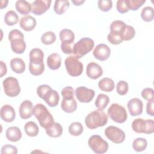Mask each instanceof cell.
<instances>
[{
	"label": "cell",
	"instance_id": "obj_37",
	"mask_svg": "<svg viewBox=\"0 0 154 154\" xmlns=\"http://www.w3.org/2000/svg\"><path fill=\"white\" fill-rule=\"evenodd\" d=\"M29 70L31 74L34 76L40 75L43 73L45 70V64L44 63L36 64L29 63Z\"/></svg>",
	"mask_w": 154,
	"mask_h": 154
},
{
	"label": "cell",
	"instance_id": "obj_1",
	"mask_svg": "<svg viewBox=\"0 0 154 154\" xmlns=\"http://www.w3.org/2000/svg\"><path fill=\"white\" fill-rule=\"evenodd\" d=\"M32 114L38 121L41 127L45 129L51 126L54 123L52 115L42 103H37L34 106Z\"/></svg>",
	"mask_w": 154,
	"mask_h": 154
},
{
	"label": "cell",
	"instance_id": "obj_8",
	"mask_svg": "<svg viewBox=\"0 0 154 154\" xmlns=\"http://www.w3.org/2000/svg\"><path fill=\"white\" fill-rule=\"evenodd\" d=\"M88 144L90 148L97 154L106 153L109 147L108 142L98 135L91 136L88 139Z\"/></svg>",
	"mask_w": 154,
	"mask_h": 154
},
{
	"label": "cell",
	"instance_id": "obj_18",
	"mask_svg": "<svg viewBox=\"0 0 154 154\" xmlns=\"http://www.w3.org/2000/svg\"><path fill=\"white\" fill-rule=\"evenodd\" d=\"M37 24L35 19L30 16L26 15L22 17L19 20L20 26L26 31H30L33 30Z\"/></svg>",
	"mask_w": 154,
	"mask_h": 154
},
{
	"label": "cell",
	"instance_id": "obj_29",
	"mask_svg": "<svg viewBox=\"0 0 154 154\" xmlns=\"http://www.w3.org/2000/svg\"><path fill=\"white\" fill-rule=\"evenodd\" d=\"M15 7L16 10L21 14H28L31 11V5L25 0L17 1Z\"/></svg>",
	"mask_w": 154,
	"mask_h": 154
},
{
	"label": "cell",
	"instance_id": "obj_52",
	"mask_svg": "<svg viewBox=\"0 0 154 154\" xmlns=\"http://www.w3.org/2000/svg\"><path fill=\"white\" fill-rule=\"evenodd\" d=\"M72 3L75 5H76V6H79V5H82L84 2H85V1L84 0H72Z\"/></svg>",
	"mask_w": 154,
	"mask_h": 154
},
{
	"label": "cell",
	"instance_id": "obj_7",
	"mask_svg": "<svg viewBox=\"0 0 154 154\" xmlns=\"http://www.w3.org/2000/svg\"><path fill=\"white\" fill-rule=\"evenodd\" d=\"M108 114L114 122L118 123H123L126 122L128 114L126 109L122 105L114 103L108 110Z\"/></svg>",
	"mask_w": 154,
	"mask_h": 154
},
{
	"label": "cell",
	"instance_id": "obj_6",
	"mask_svg": "<svg viewBox=\"0 0 154 154\" xmlns=\"http://www.w3.org/2000/svg\"><path fill=\"white\" fill-rule=\"evenodd\" d=\"M75 56H69L65 60L64 64L67 72L72 76H78L83 72V64Z\"/></svg>",
	"mask_w": 154,
	"mask_h": 154
},
{
	"label": "cell",
	"instance_id": "obj_51",
	"mask_svg": "<svg viewBox=\"0 0 154 154\" xmlns=\"http://www.w3.org/2000/svg\"><path fill=\"white\" fill-rule=\"evenodd\" d=\"M0 64H1V69H0L1 75H0V76L2 77L4 75H5L7 73V68L6 64L2 61H0Z\"/></svg>",
	"mask_w": 154,
	"mask_h": 154
},
{
	"label": "cell",
	"instance_id": "obj_16",
	"mask_svg": "<svg viewBox=\"0 0 154 154\" xmlns=\"http://www.w3.org/2000/svg\"><path fill=\"white\" fill-rule=\"evenodd\" d=\"M1 119L5 122H12L16 117V112L13 106L10 105H3L0 110Z\"/></svg>",
	"mask_w": 154,
	"mask_h": 154
},
{
	"label": "cell",
	"instance_id": "obj_23",
	"mask_svg": "<svg viewBox=\"0 0 154 154\" xmlns=\"http://www.w3.org/2000/svg\"><path fill=\"white\" fill-rule=\"evenodd\" d=\"M61 107L64 112L72 113L76 111L77 108V103L74 98L70 99H63L61 103Z\"/></svg>",
	"mask_w": 154,
	"mask_h": 154
},
{
	"label": "cell",
	"instance_id": "obj_35",
	"mask_svg": "<svg viewBox=\"0 0 154 154\" xmlns=\"http://www.w3.org/2000/svg\"><path fill=\"white\" fill-rule=\"evenodd\" d=\"M68 131L70 135L73 136H79L83 132L84 128L80 122H75L70 125Z\"/></svg>",
	"mask_w": 154,
	"mask_h": 154
},
{
	"label": "cell",
	"instance_id": "obj_11",
	"mask_svg": "<svg viewBox=\"0 0 154 154\" xmlns=\"http://www.w3.org/2000/svg\"><path fill=\"white\" fill-rule=\"evenodd\" d=\"M75 92L76 97L82 103L90 102L95 95V91L93 89L88 88L84 86L78 87Z\"/></svg>",
	"mask_w": 154,
	"mask_h": 154
},
{
	"label": "cell",
	"instance_id": "obj_49",
	"mask_svg": "<svg viewBox=\"0 0 154 154\" xmlns=\"http://www.w3.org/2000/svg\"><path fill=\"white\" fill-rule=\"evenodd\" d=\"M154 99L149 100L146 104V112L150 116H154Z\"/></svg>",
	"mask_w": 154,
	"mask_h": 154
},
{
	"label": "cell",
	"instance_id": "obj_26",
	"mask_svg": "<svg viewBox=\"0 0 154 154\" xmlns=\"http://www.w3.org/2000/svg\"><path fill=\"white\" fill-rule=\"evenodd\" d=\"M60 38L61 43L72 45L75 40L74 32L69 29H63L60 32Z\"/></svg>",
	"mask_w": 154,
	"mask_h": 154
},
{
	"label": "cell",
	"instance_id": "obj_41",
	"mask_svg": "<svg viewBox=\"0 0 154 154\" xmlns=\"http://www.w3.org/2000/svg\"><path fill=\"white\" fill-rule=\"evenodd\" d=\"M125 25V23L122 20H114L109 26L110 32H117L120 34L121 30L122 29V28Z\"/></svg>",
	"mask_w": 154,
	"mask_h": 154
},
{
	"label": "cell",
	"instance_id": "obj_27",
	"mask_svg": "<svg viewBox=\"0 0 154 154\" xmlns=\"http://www.w3.org/2000/svg\"><path fill=\"white\" fill-rule=\"evenodd\" d=\"M98 87L103 91L110 92L114 90L115 84L112 79L109 78H103L99 81Z\"/></svg>",
	"mask_w": 154,
	"mask_h": 154
},
{
	"label": "cell",
	"instance_id": "obj_38",
	"mask_svg": "<svg viewBox=\"0 0 154 154\" xmlns=\"http://www.w3.org/2000/svg\"><path fill=\"white\" fill-rule=\"evenodd\" d=\"M56 40V35L52 31H48L45 32L41 37V41L42 43L46 45H49L54 43Z\"/></svg>",
	"mask_w": 154,
	"mask_h": 154
},
{
	"label": "cell",
	"instance_id": "obj_4",
	"mask_svg": "<svg viewBox=\"0 0 154 154\" xmlns=\"http://www.w3.org/2000/svg\"><path fill=\"white\" fill-rule=\"evenodd\" d=\"M94 43L89 37H83L73 46V54L78 58H81L89 53L94 48Z\"/></svg>",
	"mask_w": 154,
	"mask_h": 154
},
{
	"label": "cell",
	"instance_id": "obj_2",
	"mask_svg": "<svg viewBox=\"0 0 154 154\" xmlns=\"http://www.w3.org/2000/svg\"><path fill=\"white\" fill-rule=\"evenodd\" d=\"M108 115L103 110H94L89 113L85 119L86 126L90 129L105 126L108 122Z\"/></svg>",
	"mask_w": 154,
	"mask_h": 154
},
{
	"label": "cell",
	"instance_id": "obj_42",
	"mask_svg": "<svg viewBox=\"0 0 154 154\" xmlns=\"http://www.w3.org/2000/svg\"><path fill=\"white\" fill-rule=\"evenodd\" d=\"M108 40L109 43H111L112 45H117L120 44L123 40L121 38V37L119 33L117 32H110L107 36Z\"/></svg>",
	"mask_w": 154,
	"mask_h": 154
},
{
	"label": "cell",
	"instance_id": "obj_9",
	"mask_svg": "<svg viewBox=\"0 0 154 154\" xmlns=\"http://www.w3.org/2000/svg\"><path fill=\"white\" fill-rule=\"evenodd\" d=\"M2 85L5 94L9 97H16L20 92L19 81L14 77L9 76L5 78L3 81Z\"/></svg>",
	"mask_w": 154,
	"mask_h": 154
},
{
	"label": "cell",
	"instance_id": "obj_17",
	"mask_svg": "<svg viewBox=\"0 0 154 154\" xmlns=\"http://www.w3.org/2000/svg\"><path fill=\"white\" fill-rule=\"evenodd\" d=\"M32 103L29 100L23 101L19 109V115L22 119H28L32 116Z\"/></svg>",
	"mask_w": 154,
	"mask_h": 154
},
{
	"label": "cell",
	"instance_id": "obj_13",
	"mask_svg": "<svg viewBox=\"0 0 154 154\" xmlns=\"http://www.w3.org/2000/svg\"><path fill=\"white\" fill-rule=\"evenodd\" d=\"M127 106L130 115L133 117L140 116L143 112V102L137 97L130 99L128 102Z\"/></svg>",
	"mask_w": 154,
	"mask_h": 154
},
{
	"label": "cell",
	"instance_id": "obj_10",
	"mask_svg": "<svg viewBox=\"0 0 154 154\" xmlns=\"http://www.w3.org/2000/svg\"><path fill=\"white\" fill-rule=\"evenodd\" d=\"M105 135L108 140L116 144L122 143L125 140V134L123 131L114 126L107 127L105 130Z\"/></svg>",
	"mask_w": 154,
	"mask_h": 154
},
{
	"label": "cell",
	"instance_id": "obj_44",
	"mask_svg": "<svg viewBox=\"0 0 154 154\" xmlns=\"http://www.w3.org/2000/svg\"><path fill=\"white\" fill-rule=\"evenodd\" d=\"M97 5L99 8L104 12H107L109 11L112 7V1H105V0H99L97 2Z\"/></svg>",
	"mask_w": 154,
	"mask_h": 154
},
{
	"label": "cell",
	"instance_id": "obj_33",
	"mask_svg": "<svg viewBox=\"0 0 154 154\" xmlns=\"http://www.w3.org/2000/svg\"><path fill=\"white\" fill-rule=\"evenodd\" d=\"M19 20L17 14L13 10H10L6 13L4 16V22L8 26H13L16 24Z\"/></svg>",
	"mask_w": 154,
	"mask_h": 154
},
{
	"label": "cell",
	"instance_id": "obj_15",
	"mask_svg": "<svg viewBox=\"0 0 154 154\" xmlns=\"http://www.w3.org/2000/svg\"><path fill=\"white\" fill-rule=\"evenodd\" d=\"M86 74L87 76L92 79H96L103 74V70L101 66L95 62H90L86 68Z\"/></svg>",
	"mask_w": 154,
	"mask_h": 154
},
{
	"label": "cell",
	"instance_id": "obj_39",
	"mask_svg": "<svg viewBox=\"0 0 154 154\" xmlns=\"http://www.w3.org/2000/svg\"><path fill=\"white\" fill-rule=\"evenodd\" d=\"M146 2V0H126L129 10L135 11L140 8Z\"/></svg>",
	"mask_w": 154,
	"mask_h": 154
},
{
	"label": "cell",
	"instance_id": "obj_21",
	"mask_svg": "<svg viewBox=\"0 0 154 154\" xmlns=\"http://www.w3.org/2000/svg\"><path fill=\"white\" fill-rule=\"evenodd\" d=\"M61 64V58L57 53L50 54L47 58V64L48 67L53 70H57L60 68Z\"/></svg>",
	"mask_w": 154,
	"mask_h": 154
},
{
	"label": "cell",
	"instance_id": "obj_32",
	"mask_svg": "<svg viewBox=\"0 0 154 154\" xmlns=\"http://www.w3.org/2000/svg\"><path fill=\"white\" fill-rule=\"evenodd\" d=\"M109 102V98L108 95L105 94H99L95 100L94 104L98 109L103 110L106 107Z\"/></svg>",
	"mask_w": 154,
	"mask_h": 154
},
{
	"label": "cell",
	"instance_id": "obj_45",
	"mask_svg": "<svg viewBox=\"0 0 154 154\" xmlns=\"http://www.w3.org/2000/svg\"><path fill=\"white\" fill-rule=\"evenodd\" d=\"M74 90L70 86H67L61 90V95L63 99H70L74 98Z\"/></svg>",
	"mask_w": 154,
	"mask_h": 154
},
{
	"label": "cell",
	"instance_id": "obj_19",
	"mask_svg": "<svg viewBox=\"0 0 154 154\" xmlns=\"http://www.w3.org/2000/svg\"><path fill=\"white\" fill-rule=\"evenodd\" d=\"M22 134L20 129L17 126H11L8 128L5 132L7 139L12 142H17L22 138Z\"/></svg>",
	"mask_w": 154,
	"mask_h": 154
},
{
	"label": "cell",
	"instance_id": "obj_20",
	"mask_svg": "<svg viewBox=\"0 0 154 154\" xmlns=\"http://www.w3.org/2000/svg\"><path fill=\"white\" fill-rule=\"evenodd\" d=\"M29 63L32 64H42L43 63L44 54L39 48H34L29 52Z\"/></svg>",
	"mask_w": 154,
	"mask_h": 154
},
{
	"label": "cell",
	"instance_id": "obj_34",
	"mask_svg": "<svg viewBox=\"0 0 154 154\" xmlns=\"http://www.w3.org/2000/svg\"><path fill=\"white\" fill-rule=\"evenodd\" d=\"M147 146V141L143 138H137L135 139L132 143L133 149L137 152L144 151L146 149Z\"/></svg>",
	"mask_w": 154,
	"mask_h": 154
},
{
	"label": "cell",
	"instance_id": "obj_14",
	"mask_svg": "<svg viewBox=\"0 0 154 154\" xmlns=\"http://www.w3.org/2000/svg\"><path fill=\"white\" fill-rule=\"evenodd\" d=\"M111 54V49L109 47L105 44H99L94 48L93 54L94 58L100 61L106 60Z\"/></svg>",
	"mask_w": 154,
	"mask_h": 154
},
{
	"label": "cell",
	"instance_id": "obj_30",
	"mask_svg": "<svg viewBox=\"0 0 154 154\" xmlns=\"http://www.w3.org/2000/svg\"><path fill=\"white\" fill-rule=\"evenodd\" d=\"M70 2L69 1L66 0H56L55 1L54 10L55 13L61 15L66 12L69 7Z\"/></svg>",
	"mask_w": 154,
	"mask_h": 154
},
{
	"label": "cell",
	"instance_id": "obj_28",
	"mask_svg": "<svg viewBox=\"0 0 154 154\" xmlns=\"http://www.w3.org/2000/svg\"><path fill=\"white\" fill-rule=\"evenodd\" d=\"M46 132L50 137L57 138L62 135L63 128L60 123L54 122L51 126L46 129Z\"/></svg>",
	"mask_w": 154,
	"mask_h": 154
},
{
	"label": "cell",
	"instance_id": "obj_12",
	"mask_svg": "<svg viewBox=\"0 0 154 154\" xmlns=\"http://www.w3.org/2000/svg\"><path fill=\"white\" fill-rule=\"evenodd\" d=\"M51 0H36L31 3V12L35 15L45 13L51 6Z\"/></svg>",
	"mask_w": 154,
	"mask_h": 154
},
{
	"label": "cell",
	"instance_id": "obj_3",
	"mask_svg": "<svg viewBox=\"0 0 154 154\" xmlns=\"http://www.w3.org/2000/svg\"><path fill=\"white\" fill-rule=\"evenodd\" d=\"M8 40L11 42V50L16 54H23L26 49L23 33L18 29H13L8 34Z\"/></svg>",
	"mask_w": 154,
	"mask_h": 154
},
{
	"label": "cell",
	"instance_id": "obj_47",
	"mask_svg": "<svg viewBox=\"0 0 154 154\" xmlns=\"http://www.w3.org/2000/svg\"><path fill=\"white\" fill-rule=\"evenodd\" d=\"M141 96L146 100H151L154 98V91L152 88H146L141 91Z\"/></svg>",
	"mask_w": 154,
	"mask_h": 154
},
{
	"label": "cell",
	"instance_id": "obj_22",
	"mask_svg": "<svg viewBox=\"0 0 154 154\" xmlns=\"http://www.w3.org/2000/svg\"><path fill=\"white\" fill-rule=\"evenodd\" d=\"M11 70L18 74H21L25 70V63L24 61L19 58H14L10 61Z\"/></svg>",
	"mask_w": 154,
	"mask_h": 154
},
{
	"label": "cell",
	"instance_id": "obj_43",
	"mask_svg": "<svg viewBox=\"0 0 154 154\" xmlns=\"http://www.w3.org/2000/svg\"><path fill=\"white\" fill-rule=\"evenodd\" d=\"M52 90V88L46 84H43L38 86L37 88V94L39 97L43 99L46 94Z\"/></svg>",
	"mask_w": 154,
	"mask_h": 154
},
{
	"label": "cell",
	"instance_id": "obj_50",
	"mask_svg": "<svg viewBox=\"0 0 154 154\" xmlns=\"http://www.w3.org/2000/svg\"><path fill=\"white\" fill-rule=\"evenodd\" d=\"M61 49L65 54H70L73 53V47L71 44H61Z\"/></svg>",
	"mask_w": 154,
	"mask_h": 154
},
{
	"label": "cell",
	"instance_id": "obj_40",
	"mask_svg": "<svg viewBox=\"0 0 154 154\" xmlns=\"http://www.w3.org/2000/svg\"><path fill=\"white\" fill-rule=\"evenodd\" d=\"M129 90V85L125 81H119L116 85V90L119 95H125Z\"/></svg>",
	"mask_w": 154,
	"mask_h": 154
},
{
	"label": "cell",
	"instance_id": "obj_36",
	"mask_svg": "<svg viewBox=\"0 0 154 154\" xmlns=\"http://www.w3.org/2000/svg\"><path fill=\"white\" fill-rule=\"evenodd\" d=\"M141 17L143 20L146 22L152 21L154 17L153 7L147 6L143 8L141 13Z\"/></svg>",
	"mask_w": 154,
	"mask_h": 154
},
{
	"label": "cell",
	"instance_id": "obj_48",
	"mask_svg": "<svg viewBox=\"0 0 154 154\" xmlns=\"http://www.w3.org/2000/svg\"><path fill=\"white\" fill-rule=\"evenodd\" d=\"M1 153V154H5V153L17 154V149L14 146L10 145V144H5L2 147Z\"/></svg>",
	"mask_w": 154,
	"mask_h": 154
},
{
	"label": "cell",
	"instance_id": "obj_5",
	"mask_svg": "<svg viewBox=\"0 0 154 154\" xmlns=\"http://www.w3.org/2000/svg\"><path fill=\"white\" fill-rule=\"evenodd\" d=\"M132 128L138 134H151L154 132V122L152 119H136L132 123Z\"/></svg>",
	"mask_w": 154,
	"mask_h": 154
},
{
	"label": "cell",
	"instance_id": "obj_46",
	"mask_svg": "<svg viewBox=\"0 0 154 154\" xmlns=\"http://www.w3.org/2000/svg\"><path fill=\"white\" fill-rule=\"evenodd\" d=\"M117 10L122 14L126 13L129 11L126 0H118L116 4Z\"/></svg>",
	"mask_w": 154,
	"mask_h": 154
},
{
	"label": "cell",
	"instance_id": "obj_25",
	"mask_svg": "<svg viewBox=\"0 0 154 154\" xmlns=\"http://www.w3.org/2000/svg\"><path fill=\"white\" fill-rule=\"evenodd\" d=\"M120 35L123 41H129L135 37V30L133 26L125 24L120 32Z\"/></svg>",
	"mask_w": 154,
	"mask_h": 154
},
{
	"label": "cell",
	"instance_id": "obj_24",
	"mask_svg": "<svg viewBox=\"0 0 154 154\" xmlns=\"http://www.w3.org/2000/svg\"><path fill=\"white\" fill-rule=\"evenodd\" d=\"M43 100L51 107H55L60 100V96L56 90H51L45 97Z\"/></svg>",
	"mask_w": 154,
	"mask_h": 154
},
{
	"label": "cell",
	"instance_id": "obj_31",
	"mask_svg": "<svg viewBox=\"0 0 154 154\" xmlns=\"http://www.w3.org/2000/svg\"><path fill=\"white\" fill-rule=\"evenodd\" d=\"M24 130L27 135L29 137H36L39 132V128L38 125L34 122L29 121L25 123L24 126Z\"/></svg>",
	"mask_w": 154,
	"mask_h": 154
}]
</instances>
